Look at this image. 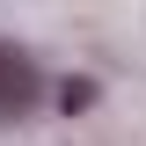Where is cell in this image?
I'll list each match as a JSON object with an SVG mask.
<instances>
[{
  "instance_id": "cell-1",
  "label": "cell",
  "mask_w": 146,
  "mask_h": 146,
  "mask_svg": "<svg viewBox=\"0 0 146 146\" xmlns=\"http://www.w3.org/2000/svg\"><path fill=\"white\" fill-rule=\"evenodd\" d=\"M36 95H44V73H36V58L22 51V44H7L0 36V117H29Z\"/></svg>"
}]
</instances>
